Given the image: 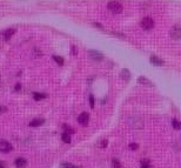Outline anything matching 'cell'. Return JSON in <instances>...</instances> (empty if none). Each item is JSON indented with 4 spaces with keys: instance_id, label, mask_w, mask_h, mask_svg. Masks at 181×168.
Instances as JSON below:
<instances>
[{
    "instance_id": "cell-25",
    "label": "cell",
    "mask_w": 181,
    "mask_h": 168,
    "mask_svg": "<svg viewBox=\"0 0 181 168\" xmlns=\"http://www.w3.org/2000/svg\"><path fill=\"white\" fill-rule=\"evenodd\" d=\"M94 25H95V26H96V27H98V28H104V27H102V25H101V24H96V23H94Z\"/></svg>"
},
{
    "instance_id": "cell-8",
    "label": "cell",
    "mask_w": 181,
    "mask_h": 168,
    "mask_svg": "<svg viewBox=\"0 0 181 168\" xmlns=\"http://www.w3.org/2000/svg\"><path fill=\"white\" fill-rule=\"evenodd\" d=\"M14 165L17 166V168H25L27 165V161L24 158H18V159H15Z\"/></svg>"
},
{
    "instance_id": "cell-14",
    "label": "cell",
    "mask_w": 181,
    "mask_h": 168,
    "mask_svg": "<svg viewBox=\"0 0 181 168\" xmlns=\"http://www.w3.org/2000/svg\"><path fill=\"white\" fill-rule=\"evenodd\" d=\"M61 140L63 142H66V143H69L71 142V135L68 134V133H62L61 134Z\"/></svg>"
},
{
    "instance_id": "cell-7",
    "label": "cell",
    "mask_w": 181,
    "mask_h": 168,
    "mask_svg": "<svg viewBox=\"0 0 181 168\" xmlns=\"http://www.w3.org/2000/svg\"><path fill=\"white\" fill-rule=\"evenodd\" d=\"M15 33V28H8V30H5V31H2V36H4V39L5 40H9L12 36H13V34Z\"/></svg>"
},
{
    "instance_id": "cell-19",
    "label": "cell",
    "mask_w": 181,
    "mask_h": 168,
    "mask_svg": "<svg viewBox=\"0 0 181 168\" xmlns=\"http://www.w3.org/2000/svg\"><path fill=\"white\" fill-rule=\"evenodd\" d=\"M63 128H66V132H65V133H68V134H71V133H74V132H75L73 128H71V127H68V126H66V125H63Z\"/></svg>"
},
{
    "instance_id": "cell-12",
    "label": "cell",
    "mask_w": 181,
    "mask_h": 168,
    "mask_svg": "<svg viewBox=\"0 0 181 168\" xmlns=\"http://www.w3.org/2000/svg\"><path fill=\"white\" fill-rule=\"evenodd\" d=\"M138 81L140 82V84H142V85H147V86H151L153 87V84H152L151 81L147 79V78H145V76H140L139 79H138Z\"/></svg>"
},
{
    "instance_id": "cell-16",
    "label": "cell",
    "mask_w": 181,
    "mask_h": 168,
    "mask_svg": "<svg viewBox=\"0 0 181 168\" xmlns=\"http://www.w3.org/2000/svg\"><path fill=\"white\" fill-rule=\"evenodd\" d=\"M112 166H113V168H122V165H121L120 161L118 159H113L112 160Z\"/></svg>"
},
{
    "instance_id": "cell-17",
    "label": "cell",
    "mask_w": 181,
    "mask_h": 168,
    "mask_svg": "<svg viewBox=\"0 0 181 168\" xmlns=\"http://www.w3.org/2000/svg\"><path fill=\"white\" fill-rule=\"evenodd\" d=\"M53 60L58 64V65H63V59L61 58V57H59V55H53Z\"/></svg>"
},
{
    "instance_id": "cell-11",
    "label": "cell",
    "mask_w": 181,
    "mask_h": 168,
    "mask_svg": "<svg viewBox=\"0 0 181 168\" xmlns=\"http://www.w3.org/2000/svg\"><path fill=\"white\" fill-rule=\"evenodd\" d=\"M33 98H34V100L40 101V100H42V99H45V98H47V95H46V94H44V93L34 92V93H33Z\"/></svg>"
},
{
    "instance_id": "cell-10",
    "label": "cell",
    "mask_w": 181,
    "mask_h": 168,
    "mask_svg": "<svg viewBox=\"0 0 181 168\" xmlns=\"http://www.w3.org/2000/svg\"><path fill=\"white\" fill-rule=\"evenodd\" d=\"M45 120L44 119H34L30 122V127H39L41 125H44Z\"/></svg>"
},
{
    "instance_id": "cell-26",
    "label": "cell",
    "mask_w": 181,
    "mask_h": 168,
    "mask_svg": "<svg viewBox=\"0 0 181 168\" xmlns=\"http://www.w3.org/2000/svg\"><path fill=\"white\" fill-rule=\"evenodd\" d=\"M141 168H153V167H152L151 165H142Z\"/></svg>"
},
{
    "instance_id": "cell-18",
    "label": "cell",
    "mask_w": 181,
    "mask_h": 168,
    "mask_svg": "<svg viewBox=\"0 0 181 168\" xmlns=\"http://www.w3.org/2000/svg\"><path fill=\"white\" fill-rule=\"evenodd\" d=\"M61 167L62 168H80L79 166H75V165H72V164H68V162H62V164H61Z\"/></svg>"
},
{
    "instance_id": "cell-24",
    "label": "cell",
    "mask_w": 181,
    "mask_h": 168,
    "mask_svg": "<svg viewBox=\"0 0 181 168\" xmlns=\"http://www.w3.org/2000/svg\"><path fill=\"white\" fill-rule=\"evenodd\" d=\"M106 146H107V140H106V139H105V140H104V141H102V143H101V147H104V148H105V147H106Z\"/></svg>"
},
{
    "instance_id": "cell-22",
    "label": "cell",
    "mask_w": 181,
    "mask_h": 168,
    "mask_svg": "<svg viewBox=\"0 0 181 168\" xmlns=\"http://www.w3.org/2000/svg\"><path fill=\"white\" fill-rule=\"evenodd\" d=\"M71 52H72V53H73L74 55H77V47H75L74 45H73V46L71 47Z\"/></svg>"
},
{
    "instance_id": "cell-13",
    "label": "cell",
    "mask_w": 181,
    "mask_h": 168,
    "mask_svg": "<svg viewBox=\"0 0 181 168\" xmlns=\"http://www.w3.org/2000/svg\"><path fill=\"white\" fill-rule=\"evenodd\" d=\"M120 76L123 79V80H129L131 79V73H129V71L128 69H122V72H121Z\"/></svg>"
},
{
    "instance_id": "cell-5",
    "label": "cell",
    "mask_w": 181,
    "mask_h": 168,
    "mask_svg": "<svg viewBox=\"0 0 181 168\" xmlns=\"http://www.w3.org/2000/svg\"><path fill=\"white\" fill-rule=\"evenodd\" d=\"M88 121H90V114L87 112H84V113H81L78 116V122L81 126H87L88 125Z\"/></svg>"
},
{
    "instance_id": "cell-3",
    "label": "cell",
    "mask_w": 181,
    "mask_h": 168,
    "mask_svg": "<svg viewBox=\"0 0 181 168\" xmlns=\"http://www.w3.org/2000/svg\"><path fill=\"white\" fill-rule=\"evenodd\" d=\"M12 151H13V146L8 141H6V140L0 141V152L1 153H9Z\"/></svg>"
},
{
    "instance_id": "cell-15",
    "label": "cell",
    "mask_w": 181,
    "mask_h": 168,
    "mask_svg": "<svg viewBox=\"0 0 181 168\" xmlns=\"http://www.w3.org/2000/svg\"><path fill=\"white\" fill-rule=\"evenodd\" d=\"M172 126H173V128H175V129H181V122L179 120H172Z\"/></svg>"
},
{
    "instance_id": "cell-21",
    "label": "cell",
    "mask_w": 181,
    "mask_h": 168,
    "mask_svg": "<svg viewBox=\"0 0 181 168\" xmlns=\"http://www.w3.org/2000/svg\"><path fill=\"white\" fill-rule=\"evenodd\" d=\"M138 148H139V145H138V143H129V149L136 151Z\"/></svg>"
},
{
    "instance_id": "cell-6",
    "label": "cell",
    "mask_w": 181,
    "mask_h": 168,
    "mask_svg": "<svg viewBox=\"0 0 181 168\" xmlns=\"http://www.w3.org/2000/svg\"><path fill=\"white\" fill-rule=\"evenodd\" d=\"M88 54H90V59H93V60H95V61H100V60L104 59V55H102L100 52H96V51H90Z\"/></svg>"
},
{
    "instance_id": "cell-20",
    "label": "cell",
    "mask_w": 181,
    "mask_h": 168,
    "mask_svg": "<svg viewBox=\"0 0 181 168\" xmlns=\"http://www.w3.org/2000/svg\"><path fill=\"white\" fill-rule=\"evenodd\" d=\"M88 101H90V108H94V97H93V94H90V98H88Z\"/></svg>"
},
{
    "instance_id": "cell-23",
    "label": "cell",
    "mask_w": 181,
    "mask_h": 168,
    "mask_svg": "<svg viewBox=\"0 0 181 168\" xmlns=\"http://www.w3.org/2000/svg\"><path fill=\"white\" fill-rule=\"evenodd\" d=\"M20 88H21V85H20V84H17V85L14 86V91H15V92L20 91Z\"/></svg>"
},
{
    "instance_id": "cell-2",
    "label": "cell",
    "mask_w": 181,
    "mask_h": 168,
    "mask_svg": "<svg viewBox=\"0 0 181 168\" xmlns=\"http://www.w3.org/2000/svg\"><path fill=\"white\" fill-rule=\"evenodd\" d=\"M141 27L146 31H150L154 27V20L152 19L151 17H145L141 21Z\"/></svg>"
},
{
    "instance_id": "cell-1",
    "label": "cell",
    "mask_w": 181,
    "mask_h": 168,
    "mask_svg": "<svg viewBox=\"0 0 181 168\" xmlns=\"http://www.w3.org/2000/svg\"><path fill=\"white\" fill-rule=\"evenodd\" d=\"M107 8L113 13V14H120L122 12V5L118 1H109L107 4Z\"/></svg>"
},
{
    "instance_id": "cell-9",
    "label": "cell",
    "mask_w": 181,
    "mask_h": 168,
    "mask_svg": "<svg viewBox=\"0 0 181 168\" xmlns=\"http://www.w3.org/2000/svg\"><path fill=\"white\" fill-rule=\"evenodd\" d=\"M151 64L152 65H154V66H162V65H163V60H161V59L158 58L156 55H152Z\"/></svg>"
},
{
    "instance_id": "cell-27",
    "label": "cell",
    "mask_w": 181,
    "mask_h": 168,
    "mask_svg": "<svg viewBox=\"0 0 181 168\" xmlns=\"http://www.w3.org/2000/svg\"><path fill=\"white\" fill-rule=\"evenodd\" d=\"M0 168H5L4 166H2V164H1V162H0Z\"/></svg>"
},
{
    "instance_id": "cell-4",
    "label": "cell",
    "mask_w": 181,
    "mask_h": 168,
    "mask_svg": "<svg viewBox=\"0 0 181 168\" xmlns=\"http://www.w3.org/2000/svg\"><path fill=\"white\" fill-rule=\"evenodd\" d=\"M169 35L172 36V39H175V40L181 39V27L180 26H178V25L173 26V27L171 28V31H169Z\"/></svg>"
}]
</instances>
